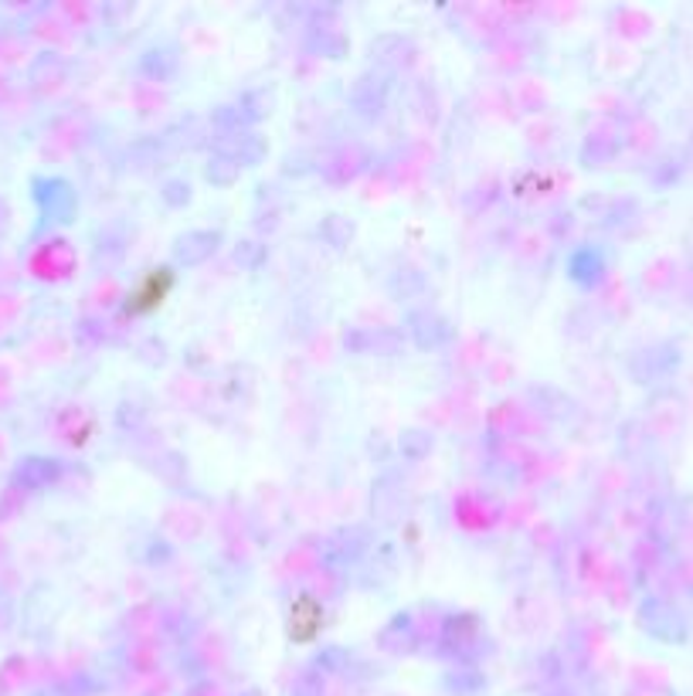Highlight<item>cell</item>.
Segmentation results:
<instances>
[{
  "label": "cell",
  "instance_id": "2",
  "mask_svg": "<svg viewBox=\"0 0 693 696\" xmlns=\"http://www.w3.org/2000/svg\"><path fill=\"white\" fill-rule=\"evenodd\" d=\"M323 629V608L313 602V598H299L293 608H290V635L306 642V639H313L317 632Z\"/></svg>",
  "mask_w": 693,
  "mask_h": 696
},
{
  "label": "cell",
  "instance_id": "1",
  "mask_svg": "<svg viewBox=\"0 0 693 696\" xmlns=\"http://www.w3.org/2000/svg\"><path fill=\"white\" fill-rule=\"evenodd\" d=\"M170 286H174V279H170V272H167V269L150 272V275L140 282V289L133 293L130 309H133V313H150V309H157V306L167 299Z\"/></svg>",
  "mask_w": 693,
  "mask_h": 696
}]
</instances>
